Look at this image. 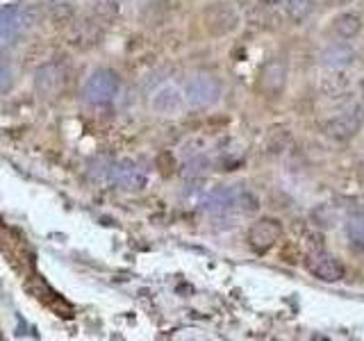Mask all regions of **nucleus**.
I'll return each instance as SVG.
<instances>
[{"mask_svg":"<svg viewBox=\"0 0 364 341\" xmlns=\"http://www.w3.org/2000/svg\"><path fill=\"white\" fill-rule=\"evenodd\" d=\"M239 3H242V5H244V3H249V0H239Z\"/></svg>","mask_w":364,"mask_h":341,"instance_id":"nucleus-21","label":"nucleus"},{"mask_svg":"<svg viewBox=\"0 0 364 341\" xmlns=\"http://www.w3.org/2000/svg\"><path fill=\"white\" fill-rule=\"evenodd\" d=\"M237 207L242 209V212H246V214H253V212H258V209H260V203H258V198H255L251 191L242 189V191H239Z\"/></svg>","mask_w":364,"mask_h":341,"instance_id":"nucleus-18","label":"nucleus"},{"mask_svg":"<svg viewBox=\"0 0 364 341\" xmlns=\"http://www.w3.org/2000/svg\"><path fill=\"white\" fill-rule=\"evenodd\" d=\"M280 235H282V226L276 219H260L249 230V244L258 253H265L271 246H276Z\"/></svg>","mask_w":364,"mask_h":341,"instance_id":"nucleus-8","label":"nucleus"},{"mask_svg":"<svg viewBox=\"0 0 364 341\" xmlns=\"http://www.w3.org/2000/svg\"><path fill=\"white\" fill-rule=\"evenodd\" d=\"M285 77H287V68H285V61H280V59H271V61H267L265 66H262L258 87L265 91V94L276 96L278 91L282 89Z\"/></svg>","mask_w":364,"mask_h":341,"instance_id":"nucleus-11","label":"nucleus"},{"mask_svg":"<svg viewBox=\"0 0 364 341\" xmlns=\"http://www.w3.org/2000/svg\"><path fill=\"white\" fill-rule=\"evenodd\" d=\"M107 180L126 191H139L146 187V182H149V170L135 159L112 162L110 170H107Z\"/></svg>","mask_w":364,"mask_h":341,"instance_id":"nucleus-3","label":"nucleus"},{"mask_svg":"<svg viewBox=\"0 0 364 341\" xmlns=\"http://www.w3.org/2000/svg\"><path fill=\"white\" fill-rule=\"evenodd\" d=\"M346 237L358 251H364V209H358L346 221Z\"/></svg>","mask_w":364,"mask_h":341,"instance_id":"nucleus-15","label":"nucleus"},{"mask_svg":"<svg viewBox=\"0 0 364 341\" xmlns=\"http://www.w3.org/2000/svg\"><path fill=\"white\" fill-rule=\"evenodd\" d=\"M265 7H278V5H285V0H260Z\"/></svg>","mask_w":364,"mask_h":341,"instance_id":"nucleus-20","label":"nucleus"},{"mask_svg":"<svg viewBox=\"0 0 364 341\" xmlns=\"http://www.w3.org/2000/svg\"><path fill=\"white\" fill-rule=\"evenodd\" d=\"M285 12L291 21L300 23L312 12V0H285Z\"/></svg>","mask_w":364,"mask_h":341,"instance_id":"nucleus-17","label":"nucleus"},{"mask_svg":"<svg viewBox=\"0 0 364 341\" xmlns=\"http://www.w3.org/2000/svg\"><path fill=\"white\" fill-rule=\"evenodd\" d=\"M239 191L235 187H216L203 198V209L212 214H226L230 209H235L239 203Z\"/></svg>","mask_w":364,"mask_h":341,"instance_id":"nucleus-10","label":"nucleus"},{"mask_svg":"<svg viewBox=\"0 0 364 341\" xmlns=\"http://www.w3.org/2000/svg\"><path fill=\"white\" fill-rule=\"evenodd\" d=\"M309 271H312L314 277H319L323 282H337L344 277L342 262L326 251H314L312 260H309Z\"/></svg>","mask_w":364,"mask_h":341,"instance_id":"nucleus-9","label":"nucleus"},{"mask_svg":"<svg viewBox=\"0 0 364 341\" xmlns=\"http://www.w3.org/2000/svg\"><path fill=\"white\" fill-rule=\"evenodd\" d=\"M37 89L41 91L44 96H55L61 91V84H64V71H61L59 64H48L41 66L37 71Z\"/></svg>","mask_w":364,"mask_h":341,"instance_id":"nucleus-13","label":"nucleus"},{"mask_svg":"<svg viewBox=\"0 0 364 341\" xmlns=\"http://www.w3.org/2000/svg\"><path fill=\"white\" fill-rule=\"evenodd\" d=\"M30 26V10L21 3L0 5V43L17 39Z\"/></svg>","mask_w":364,"mask_h":341,"instance_id":"nucleus-4","label":"nucleus"},{"mask_svg":"<svg viewBox=\"0 0 364 341\" xmlns=\"http://www.w3.org/2000/svg\"><path fill=\"white\" fill-rule=\"evenodd\" d=\"M203 23L207 32L214 37H226L239 26V14L228 3H214L203 12Z\"/></svg>","mask_w":364,"mask_h":341,"instance_id":"nucleus-5","label":"nucleus"},{"mask_svg":"<svg viewBox=\"0 0 364 341\" xmlns=\"http://www.w3.org/2000/svg\"><path fill=\"white\" fill-rule=\"evenodd\" d=\"M184 103H187L184 91L173 87V84H162L151 96V110L160 116H178L184 110Z\"/></svg>","mask_w":364,"mask_h":341,"instance_id":"nucleus-7","label":"nucleus"},{"mask_svg":"<svg viewBox=\"0 0 364 341\" xmlns=\"http://www.w3.org/2000/svg\"><path fill=\"white\" fill-rule=\"evenodd\" d=\"M362 123H364V107L355 105L326 123V135L330 139H337V142H346V139H353L360 133Z\"/></svg>","mask_w":364,"mask_h":341,"instance_id":"nucleus-6","label":"nucleus"},{"mask_svg":"<svg viewBox=\"0 0 364 341\" xmlns=\"http://www.w3.org/2000/svg\"><path fill=\"white\" fill-rule=\"evenodd\" d=\"M121 89V77L110 68H96L94 73L87 77L82 89V96L89 105H110L112 100L119 96Z\"/></svg>","mask_w":364,"mask_h":341,"instance_id":"nucleus-1","label":"nucleus"},{"mask_svg":"<svg viewBox=\"0 0 364 341\" xmlns=\"http://www.w3.org/2000/svg\"><path fill=\"white\" fill-rule=\"evenodd\" d=\"M210 170V159L205 155H191L182 166V177L184 180H198Z\"/></svg>","mask_w":364,"mask_h":341,"instance_id":"nucleus-16","label":"nucleus"},{"mask_svg":"<svg viewBox=\"0 0 364 341\" xmlns=\"http://www.w3.org/2000/svg\"><path fill=\"white\" fill-rule=\"evenodd\" d=\"M184 98L193 107H212L219 103V98L223 94L221 82L216 80L210 73H196L184 82Z\"/></svg>","mask_w":364,"mask_h":341,"instance_id":"nucleus-2","label":"nucleus"},{"mask_svg":"<svg viewBox=\"0 0 364 341\" xmlns=\"http://www.w3.org/2000/svg\"><path fill=\"white\" fill-rule=\"evenodd\" d=\"M332 30L342 37V39H353V37H358L360 35V30H362V19H360V14H355V12H344V14H339V17L332 21Z\"/></svg>","mask_w":364,"mask_h":341,"instance_id":"nucleus-14","label":"nucleus"},{"mask_svg":"<svg viewBox=\"0 0 364 341\" xmlns=\"http://www.w3.org/2000/svg\"><path fill=\"white\" fill-rule=\"evenodd\" d=\"M14 84V75L7 66H0V94H7Z\"/></svg>","mask_w":364,"mask_h":341,"instance_id":"nucleus-19","label":"nucleus"},{"mask_svg":"<svg viewBox=\"0 0 364 341\" xmlns=\"http://www.w3.org/2000/svg\"><path fill=\"white\" fill-rule=\"evenodd\" d=\"M355 61V50L351 48V43H330L326 50L321 52V64L332 71L351 66Z\"/></svg>","mask_w":364,"mask_h":341,"instance_id":"nucleus-12","label":"nucleus"}]
</instances>
